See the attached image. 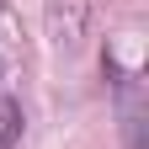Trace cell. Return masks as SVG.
Segmentation results:
<instances>
[{
    "label": "cell",
    "mask_w": 149,
    "mask_h": 149,
    "mask_svg": "<svg viewBox=\"0 0 149 149\" xmlns=\"http://www.w3.org/2000/svg\"><path fill=\"white\" fill-rule=\"evenodd\" d=\"M117 107H123L128 149H144V85H139V74H123L117 80Z\"/></svg>",
    "instance_id": "obj_1"
},
{
    "label": "cell",
    "mask_w": 149,
    "mask_h": 149,
    "mask_svg": "<svg viewBox=\"0 0 149 149\" xmlns=\"http://www.w3.org/2000/svg\"><path fill=\"white\" fill-rule=\"evenodd\" d=\"M22 128H27V117H22V101L0 96V149H16V144H22Z\"/></svg>",
    "instance_id": "obj_2"
}]
</instances>
